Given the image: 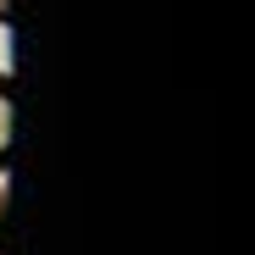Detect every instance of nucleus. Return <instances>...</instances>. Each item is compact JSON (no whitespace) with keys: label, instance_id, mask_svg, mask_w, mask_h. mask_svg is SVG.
Instances as JSON below:
<instances>
[{"label":"nucleus","instance_id":"1","mask_svg":"<svg viewBox=\"0 0 255 255\" xmlns=\"http://www.w3.org/2000/svg\"><path fill=\"white\" fill-rule=\"evenodd\" d=\"M11 72H0V172H6L11 161V111H17V89H11Z\"/></svg>","mask_w":255,"mask_h":255},{"label":"nucleus","instance_id":"2","mask_svg":"<svg viewBox=\"0 0 255 255\" xmlns=\"http://www.w3.org/2000/svg\"><path fill=\"white\" fill-rule=\"evenodd\" d=\"M0 22H11V0H0Z\"/></svg>","mask_w":255,"mask_h":255},{"label":"nucleus","instance_id":"3","mask_svg":"<svg viewBox=\"0 0 255 255\" xmlns=\"http://www.w3.org/2000/svg\"><path fill=\"white\" fill-rule=\"evenodd\" d=\"M0 222H6V189H0Z\"/></svg>","mask_w":255,"mask_h":255}]
</instances>
